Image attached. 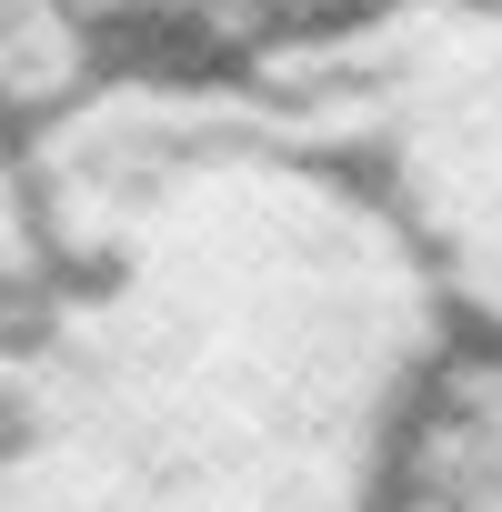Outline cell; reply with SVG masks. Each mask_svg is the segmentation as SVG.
I'll return each mask as SVG.
<instances>
[{
  "instance_id": "6da1fadb",
  "label": "cell",
  "mask_w": 502,
  "mask_h": 512,
  "mask_svg": "<svg viewBox=\"0 0 502 512\" xmlns=\"http://www.w3.org/2000/svg\"><path fill=\"white\" fill-rule=\"evenodd\" d=\"M362 512H502V342H442Z\"/></svg>"
},
{
  "instance_id": "7a4b0ae2",
  "label": "cell",
  "mask_w": 502,
  "mask_h": 512,
  "mask_svg": "<svg viewBox=\"0 0 502 512\" xmlns=\"http://www.w3.org/2000/svg\"><path fill=\"white\" fill-rule=\"evenodd\" d=\"M382 0H91V21L131 51H181V61H262L282 41H312L332 21H362Z\"/></svg>"
}]
</instances>
